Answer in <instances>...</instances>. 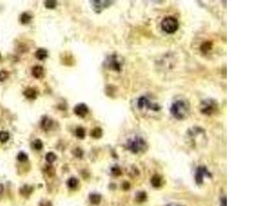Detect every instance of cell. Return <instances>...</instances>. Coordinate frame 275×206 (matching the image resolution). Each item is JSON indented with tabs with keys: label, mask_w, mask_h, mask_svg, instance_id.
I'll return each instance as SVG.
<instances>
[{
	"label": "cell",
	"mask_w": 275,
	"mask_h": 206,
	"mask_svg": "<svg viewBox=\"0 0 275 206\" xmlns=\"http://www.w3.org/2000/svg\"><path fill=\"white\" fill-rule=\"evenodd\" d=\"M190 107L188 102L184 100H177L172 103L170 112L174 118L177 120L184 119L188 116Z\"/></svg>",
	"instance_id": "obj_1"
},
{
	"label": "cell",
	"mask_w": 275,
	"mask_h": 206,
	"mask_svg": "<svg viewBox=\"0 0 275 206\" xmlns=\"http://www.w3.org/2000/svg\"><path fill=\"white\" fill-rule=\"evenodd\" d=\"M127 148L134 153H143L147 149V144L142 137L136 136L128 140Z\"/></svg>",
	"instance_id": "obj_2"
},
{
	"label": "cell",
	"mask_w": 275,
	"mask_h": 206,
	"mask_svg": "<svg viewBox=\"0 0 275 206\" xmlns=\"http://www.w3.org/2000/svg\"><path fill=\"white\" fill-rule=\"evenodd\" d=\"M161 28L167 34H173L179 28V22L173 17H166L161 23Z\"/></svg>",
	"instance_id": "obj_3"
},
{
	"label": "cell",
	"mask_w": 275,
	"mask_h": 206,
	"mask_svg": "<svg viewBox=\"0 0 275 206\" xmlns=\"http://www.w3.org/2000/svg\"><path fill=\"white\" fill-rule=\"evenodd\" d=\"M138 108L142 109L143 108H147L153 111H159L160 110V106L158 104L153 103L145 96H141L138 100Z\"/></svg>",
	"instance_id": "obj_4"
},
{
	"label": "cell",
	"mask_w": 275,
	"mask_h": 206,
	"mask_svg": "<svg viewBox=\"0 0 275 206\" xmlns=\"http://www.w3.org/2000/svg\"><path fill=\"white\" fill-rule=\"evenodd\" d=\"M218 108L216 102L212 99H208L202 102L201 107V111L204 114L211 115L213 114Z\"/></svg>",
	"instance_id": "obj_5"
},
{
	"label": "cell",
	"mask_w": 275,
	"mask_h": 206,
	"mask_svg": "<svg viewBox=\"0 0 275 206\" xmlns=\"http://www.w3.org/2000/svg\"><path fill=\"white\" fill-rule=\"evenodd\" d=\"M92 5L94 7V10L97 13H100L103 9L109 7L112 4L113 1H100V0H95L92 1Z\"/></svg>",
	"instance_id": "obj_6"
},
{
	"label": "cell",
	"mask_w": 275,
	"mask_h": 206,
	"mask_svg": "<svg viewBox=\"0 0 275 206\" xmlns=\"http://www.w3.org/2000/svg\"><path fill=\"white\" fill-rule=\"evenodd\" d=\"M211 176L210 172L208 171L206 168L204 166L198 167L195 174V179L197 183H202L204 178L209 177Z\"/></svg>",
	"instance_id": "obj_7"
},
{
	"label": "cell",
	"mask_w": 275,
	"mask_h": 206,
	"mask_svg": "<svg viewBox=\"0 0 275 206\" xmlns=\"http://www.w3.org/2000/svg\"><path fill=\"white\" fill-rule=\"evenodd\" d=\"M89 109L87 106L84 103H80L76 105L74 108V112L76 116L84 118L88 113Z\"/></svg>",
	"instance_id": "obj_8"
},
{
	"label": "cell",
	"mask_w": 275,
	"mask_h": 206,
	"mask_svg": "<svg viewBox=\"0 0 275 206\" xmlns=\"http://www.w3.org/2000/svg\"><path fill=\"white\" fill-rule=\"evenodd\" d=\"M52 125H53V121L47 116H44L42 118V122H41V127L44 131H48L51 129Z\"/></svg>",
	"instance_id": "obj_9"
},
{
	"label": "cell",
	"mask_w": 275,
	"mask_h": 206,
	"mask_svg": "<svg viewBox=\"0 0 275 206\" xmlns=\"http://www.w3.org/2000/svg\"><path fill=\"white\" fill-rule=\"evenodd\" d=\"M44 68L40 65H36L32 69V74L36 79H40L44 75Z\"/></svg>",
	"instance_id": "obj_10"
},
{
	"label": "cell",
	"mask_w": 275,
	"mask_h": 206,
	"mask_svg": "<svg viewBox=\"0 0 275 206\" xmlns=\"http://www.w3.org/2000/svg\"><path fill=\"white\" fill-rule=\"evenodd\" d=\"M109 66L112 70H115V71L117 72H119L121 69V65L120 63V62L118 61L116 57L115 56H113L112 59L109 61Z\"/></svg>",
	"instance_id": "obj_11"
},
{
	"label": "cell",
	"mask_w": 275,
	"mask_h": 206,
	"mask_svg": "<svg viewBox=\"0 0 275 206\" xmlns=\"http://www.w3.org/2000/svg\"><path fill=\"white\" fill-rule=\"evenodd\" d=\"M24 95L28 99L34 100L37 97V92L33 88H28L24 92Z\"/></svg>",
	"instance_id": "obj_12"
},
{
	"label": "cell",
	"mask_w": 275,
	"mask_h": 206,
	"mask_svg": "<svg viewBox=\"0 0 275 206\" xmlns=\"http://www.w3.org/2000/svg\"><path fill=\"white\" fill-rule=\"evenodd\" d=\"M35 56H36L37 59H39V60H44L48 57V52L44 48H40V49L37 50L36 53H35Z\"/></svg>",
	"instance_id": "obj_13"
},
{
	"label": "cell",
	"mask_w": 275,
	"mask_h": 206,
	"mask_svg": "<svg viewBox=\"0 0 275 206\" xmlns=\"http://www.w3.org/2000/svg\"><path fill=\"white\" fill-rule=\"evenodd\" d=\"M89 201L94 205H98L101 201V196L98 194H91L89 195Z\"/></svg>",
	"instance_id": "obj_14"
},
{
	"label": "cell",
	"mask_w": 275,
	"mask_h": 206,
	"mask_svg": "<svg viewBox=\"0 0 275 206\" xmlns=\"http://www.w3.org/2000/svg\"><path fill=\"white\" fill-rule=\"evenodd\" d=\"M103 135V131L100 128L96 127L91 132V136L95 139L100 138Z\"/></svg>",
	"instance_id": "obj_15"
},
{
	"label": "cell",
	"mask_w": 275,
	"mask_h": 206,
	"mask_svg": "<svg viewBox=\"0 0 275 206\" xmlns=\"http://www.w3.org/2000/svg\"><path fill=\"white\" fill-rule=\"evenodd\" d=\"M33 188H32L31 186H29V185H24L23 188L21 189L20 192H21V194L24 196H26V197H27V196H30V194H31L32 192H33Z\"/></svg>",
	"instance_id": "obj_16"
},
{
	"label": "cell",
	"mask_w": 275,
	"mask_h": 206,
	"mask_svg": "<svg viewBox=\"0 0 275 206\" xmlns=\"http://www.w3.org/2000/svg\"><path fill=\"white\" fill-rule=\"evenodd\" d=\"M32 19L31 15H30L27 12H24L21 14V17H20V21L22 24H27Z\"/></svg>",
	"instance_id": "obj_17"
},
{
	"label": "cell",
	"mask_w": 275,
	"mask_h": 206,
	"mask_svg": "<svg viewBox=\"0 0 275 206\" xmlns=\"http://www.w3.org/2000/svg\"><path fill=\"white\" fill-rule=\"evenodd\" d=\"M78 184V181L77 180L76 178L74 177H72L70 178V179L68 181V185L69 188L74 189L75 188L76 186H77Z\"/></svg>",
	"instance_id": "obj_18"
},
{
	"label": "cell",
	"mask_w": 275,
	"mask_h": 206,
	"mask_svg": "<svg viewBox=\"0 0 275 206\" xmlns=\"http://www.w3.org/2000/svg\"><path fill=\"white\" fill-rule=\"evenodd\" d=\"M75 134L76 137H78L79 139H83L85 136V129L82 127H78L77 129H76Z\"/></svg>",
	"instance_id": "obj_19"
},
{
	"label": "cell",
	"mask_w": 275,
	"mask_h": 206,
	"mask_svg": "<svg viewBox=\"0 0 275 206\" xmlns=\"http://www.w3.org/2000/svg\"><path fill=\"white\" fill-rule=\"evenodd\" d=\"M46 159L48 162L52 163V162H54L56 159H57V155H56L54 153L50 152V153L46 154Z\"/></svg>",
	"instance_id": "obj_20"
},
{
	"label": "cell",
	"mask_w": 275,
	"mask_h": 206,
	"mask_svg": "<svg viewBox=\"0 0 275 206\" xmlns=\"http://www.w3.org/2000/svg\"><path fill=\"white\" fill-rule=\"evenodd\" d=\"M57 1H53V0H48L45 2V6L46 8L48 9H54L57 6Z\"/></svg>",
	"instance_id": "obj_21"
},
{
	"label": "cell",
	"mask_w": 275,
	"mask_h": 206,
	"mask_svg": "<svg viewBox=\"0 0 275 206\" xmlns=\"http://www.w3.org/2000/svg\"><path fill=\"white\" fill-rule=\"evenodd\" d=\"M9 133L6 131H1L0 132V142H6L9 140Z\"/></svg>",
	"instance_id": "obj_22"
},
{
	"label": "cell",
	"mask_w": 275,
	"mask_h": 206,
	"mask_svg": "<svg viewBox=\"0 0 275 206\" xmlns=\"http://www.w3.org/2000/svg\"><path fill=\"white\" fill-rule=\"evenodd\" d=\"M33 147L35 148V149L36 150H39L42 149L43 148V142H42V140H39V139H37V140H35V141L33 143Z\"/></svg>",
	"instance_id": "obj_23"
},
{
	"label": "cell",
	"mask_w": 275,
	"mask_h": 206,
	"mask_svg": "<svg viewBox=\"0 0 275 206\" xmlns=\"http://www.w3.org/2000/svg\"><path fill=\"white\" fill-rule=\"evenodd\" d=\"M151 183L153 186L155 187H159L161 185V179L158 176H156V177H153L152 180H151Z\"/></svg>",
	"instance_id": "obj_24"
},
{
	"label": "cell",
	"mask_w": 275,
	"mask_h": 206,
	"mask_svg": "<svg viewBox=\"0 0 275 206\" xmlns=\"http://www.w3.org/2000/svg\"><path fill=\"white\" fill-rule=\"evenodd\" d=\"M28 158V157L27 154L24 153V152H20L17 155V159L19 161H21V162L27 161Z\"/></svg>",
	"instance_id": "obj_25"
},
{
	"label": "cell",
	"mask_w": 275,
	"mask_h": 206,
	"mask_svg": "<svg viewBox=\"0 0 275 206\" xmlns=\"http://www.w3.org/2000/svg\"><path fill=\"white\" fill-rule=\"evenodd\" d=\"M8 75H9L8 72L6 71H4V70L0 72V82H3V81H4L8 77Z\"/></svg>",
	"instance_id": "obj_26"
},
{
	"label": "cell",
	"mask_w": 275,
	"mask_h": 206,
	"mask_svg": "<svg viewBox=\"0 0 275 206\" xmlns=\"http://www.w3.org/2000/svg\"><path fill=\"white\" fill-rule=\"evenodd\" d=\"M74 155L75 157H78V158H81L83 155V151L79 148H75L74 151Z\"/></svg>",
	"instance_id": "obj_27"
},
{
	"label": "cell",
	"mask_w": 275,
	"mask_h": 206,
	"mask_svg": "<svg viewBox=\"0 0 275 206\" xmlns=\"http://www.w3.org/2000/svg\"><path fill=\"white\" fill-rule=\"evenodd\" d=\"M111 170H112V174H113L114 175H115V176H119V175H121V169H120L118 167H117V166L112 167Z\"/></svg>",
	"instance_id": "obj_28"
},
{
	"label": "cell",
	"mask_w": 275,
	"mask_h": 206,
	"mask_svg": "<svg viewBox=\"0 0 275 206\" xmlns=\"http://www.w3.org/2000/svg\"><path fill=\"white\" fill-rule=\"evenodd\" d=\"M137 199L138 201H143L146 199V194L145 192H140L137 196Z\"/></svg>",
	"instance_id": "obj_29"
},
{
	"label": "cell",
	"mask_w": 275,
	"mask_h": 206,
	"mask_svg": "<svg viewBox=\"0 0 275 206\" xmlns=\"http://www.w3.org/2000/svg\"><path fill=\"white\" fill-rule=\"evenodd\" d=\"M40 206H52V205L50 201H46V202H44V203H42Z\"/></svg>",
	"instance_id": "obj_30"
},
{
	"label": "cell",
	"mask_w": 275,
	"mask_h": 206,
	"mask_svg": "<svg viewBox=\"0 0 275 206\" xmlns=\"http://www.w3.org/2000/svg\"><path fill=\"white\" fill-rule=\"evenodd\" d=\"M221 206H226V198L224 197L221 201Z\"/></svg>",
	"instance_id": "obj_31"
},
{
	"label": "cell",
	"mask_w": 275,
	"mask_h": 206,
	"mask_svg": "<svg viewBox=\"0 0 275 206\" xmlns=\"http://www.w3.org/2000/svg\"><path fill=\"white\" fill-rule=\"evenodd\" d=\"M130 184H129L128 183H124V184H123V188L125 189V190H128L129 188H130Z\"/></svg>",
	"instance_id": "obj_32"
},
{
	"label": "cell",
	"mask_w": 275,
	"mask_h": 206,
	"mask_svg": "<svg viewBox=\"0 0 275 206\" xmlns=\"http://www.w3.org/2000/svg\"><path fill=\"white\" fill-rule=\"evenodd\" d=\"M3 186L2 184H1V183H0V194H1V193L3 192Z\"/></svg>",
	"instance_id": "obj_33"
},
{
	"label": "cell",
	"mask_w": 275,
	"mask_h": 206,
	"mask_svg": "<svg viewBox=\"0 0 275 206\" xmlns=\"http://www.w3.org/2000/svg\"><path fill=\"white\" fill-rule=\"evenodd\" d=\"M166 206H180V205H177V204H175V203H171V204H169V205H167Z\"/></svg>",
	"instance_id": "obj_34"
},
{
	"label": "cell",
	"mask_w": 275,
	"mask_h": 206,
	"mask_svg": "<svg viewBox=\"0 0 275 206\" xmlns=\"http://www.w3.org/2000/svg\"><path fill=\"white\" fill-rule=\"evenodd\" d=\"M0 59H1V54H0Z\"/></svg>",
	"instance_id": "obj_35"
}]
</instances>
